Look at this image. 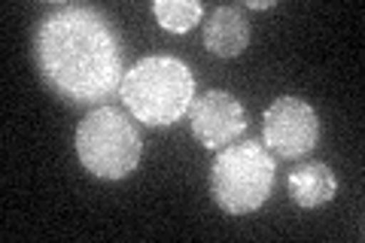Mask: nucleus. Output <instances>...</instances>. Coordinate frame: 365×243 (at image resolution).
<instances>
[{"label": "nucleus", "instance_id": "nucleus-9", "mask_svg": "<svg viewBox=\"0 0 365 243\" xmlns=\"http://www.w3.org/2000/svg\"><path fill=\"white\" fill-rule=\"evenodd\" d=\"M153 16L168 33H189L201 21L204 6L198 0H155Z\"/></svg>", "mask_w": 365, "mask_h": 243}, {"label": "nucleus", "instance_id": "nucleus-4", "mask_svg": "<svg viewBox=\"0 0 365 243\" xmlns=\"http://www.w3.org/2000/svg\"><path fill=\"white\" fill-rule=\"evenodd\" d=\"M140 134L125 113L98 107L76 125V158L98 180H125L140 165Z\"/></svg>", "mask_w": 365, "mask_h": 243}, {"label": "nucleus", "instance_id": "nucleus-8", "mask_svg": "<svg viewBox=\"0 0 365 243\" xmlns=\"http://www.w3.org/2000/svg\"><path fill=\"white\" fill-rule=\"evenodd\" d=\"M287 189L302 210H317V207H323L335 198L338 180H335V170L323 165V161H307V165L289 170Z\"/></svg>", "mask_w": 365, "mask_h": 243}, {"label": "nucleus", "instance_id": "nucleus-10", "mask_svg": "<svg viewBox=\"0 0 365 243\" xmlns=\"http://www.w3.org/2000/svg\"><path fill=\"white\" fill-rule=\"evenodd\" d=\"M247 6L250 9H271V6H277L274 0H247Z\"/></svg>", "mask_w": 365, "mask_h": 243}, {"label": "nucleus", "instance_id": "nucleus-3", "mask_svg": "<svg viewBox=\"0 0 365 243\" xmlns=\"http://www.w3.org/2000/svg\"><path fill=\"white\" fill-rule=\"evenodd\" d=\"M277 161L262 143H232L216 155L210 167V195L228 216L256 213L274 189Z\"/></svg>", "mask_w": 365, "mask_h": 243}, {"label": "nucleus", "instance_id": "nucleus-1", "mask_svg": "<svg viewBox=\"0 0 365 243\" xmlns=\"http://www.w3.org/2000/svg\"><path fill=\"white\" fill-rule=\"evenodd\" d=\"M34 58L43 83L73 107H101L122 86V43L91 6H61L40 19Z\"/></svg>", "mask_w": 365, "mask_h": 243}, {"label": "nucleus", "instance_id": "nucleus-2", "mask_svg": "<svg viewBox=\"0 0 365 243\" xmlns=\"http://www.w3.org/2000/svg\"><path fill=\"white\" fill-rule=\"evenodd\" d=\"M119 98L137 122L168 128L189 113L195 100V76L182 58L146 55L131 71H125Z\"/></svg>", "mask_w": 365, "mask_h": 243}, {"label": "nucleus", "instance_id": "nucleus-7", "mask_svg": "<svg viewBox=\"0 0 365 243\" xmlns=\"http://www.w3.org/2000/svg\"><path fill=\"white\" fill-rule=\"evenodd\" d=\"M204 46L216 58H237L250 46V21L241 6H216L204 25Z\"/></svg>", "mask_w": 365, "mask_h": 243}, {"label": "nucleus", "instance_id": "nucleus-5", "mask_svg": "<svg viewBox=\"0 0 365 243\" xmlns=\"http://www.w3.org/2000/svg\"><path fill=\"white\" fill-rule=\"evenodd\" d=\"M319 143L317 110L304 98L283 95L262 115V146L283 161L304 158Z\"/></svg>", "mask_w": 365, "mask_h": 243}, {"label": "nucleus", "instance_id": "nucleus-6", "mask_svg": "<svg viewBox=\"0 0 365 243\" xmlns=\"http://www.w3.org/2000/svg\"><path fill=\"white\" fill-rule=\"evenodd\" d=\"M189 125L204 149H222L232 146L247 131V110L232 91L210 88L192 100Z\"/></svg>", "mask_w": 365, "mask_h": 243}]
</instances>
